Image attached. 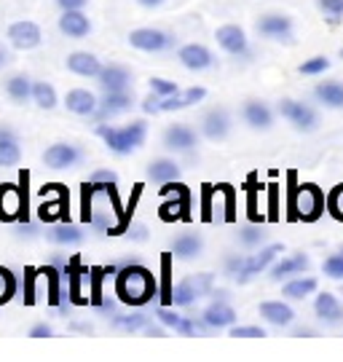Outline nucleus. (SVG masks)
Instances as JSON below:
<instances>
[{"instance_id":"f257e3e1","label":"nucleus","mask_w":343,"mask_h":362,"mask_svg":"<svg viewBox=\"0 0 343 362\" xmlns=\"http://www.w3.org/2000/svg\"><path fill=\"white\" fill-rule=\"evenodd\" d=\"M156 293H158L156 274H151L140 263H127L115 272V298L132 309L151 303Z\"/></svg>"},{"instance_id":"f03ea898","label":"nucleus","mask_w":343,"mask_h":362,"mask_svg":"<svg viewBox=\"0 0 343 362\" xmlns=\"http://www.w3.org/2000/svg\"><path fill=\"white\" fill-rule=\"evenodd\" d=\"M97 134L102 137V143L107 145L115 156H129L132 151H137L145 137H148V124L145 121H132L127 127L115 129L107 124H97Z\"/></svg>"},{"instance_id":"7ed1b4c3","label":"nucleus","mask_w":343,"mask_h":362,"mask_svg":"<svg viewBox=\"0 0 343 362\" xmlns=\"http://www.w3.org/2000/svg\"><path fill=\"white\" fill-rule=\"evenodd\" d=\"M325 209H327V199L322 196V191H319L317 185L303 182V185H298V188H295L293 215L298 220H303V223H314Z\"/></svg>"},{"instance_id":"20e7f679","label":"nucleus","mask_w":343,"mask_h":362,"mask_svg":"<svg viewBox=\"0 0 343 362\" xmlns=\"http://www.w3.org/2000/svg\"><path fill=\"white\" fill-rule=\"evenodd\" d=\"M161 196L169 199V202L161 204V212H158L164 220H188L191 218V191H188L182 182H178V180L164 182Z\"/></svg>"},{"instance_id":"39448f33","label":"nucleus","mask_w":343,"mask_h":362,"mask_svg":"<svg viewBox=\"0 0 343 362\" xmlns=\"http://www.w3.org/2000/svg\"><path fill=\"white\" fill-rule=\"evenodd\" d=\"M0 220L3 223H27V191L16 182L0 185Z\"/></svg>"},{"instance_id":"423d86ee","label":"nucleus","mask_w":343,"mask_h":362,"mask_svg":"<svg viewBox=\"0 0 343 362\" xmlns=\"http://www.w3.org/2000/svg\"><path fill=\"white\" fill-rule=\"evenodd\" d=\"M129 46L145 54H158L172 49L175 38L169 33H164V30H156V27H137V30L129 33Z\"/></svg>"},{"instance_id":"0eeeda50","label":"nucleus","mask_w":343,"mask_h":362,"mask_svg":"<svg viewBox=\"0 0 343 362\" xmlns=\"http://www.w3.org/2000/svg\"><path fill=\"white\" fill-rule=\"evenodd\" d=\"M277 110H279V116H284L290 124H293L295 129L301 132H314L319 124V116L317 110L311 107V105L306 103H298V100H281L277 105Z\"/></svg>"},{"instance_id":"6e6552de","label":"nucleus","mask_w":343,"mask_h":362,"mask_svg":"<svg viewBox=\"0 0 343 362\" xmlns=\"http://www.w3.org/2000/svg\"><path fill=\"white\" fill-rule=\"evenodd\" d=\"M6 38H8V43H11L13 49H19V52H33V49H38L40 43H43V30H40L35 22H30V19H19V22H13V25L8 27Z\"/></svg>"},{"instance_id":"1a4fd4ad","label":"nucleus","mask_w":343,"mask_h":362,"mask_svg":"<svg viewBox=\"0 0 343 362\" xmlns=\"http://www.w3.org/2000/svg\"><path fill=\"white\" fill-rule=\"evenodd\" d=\"M83 161V153H81V148L73 143H54L49 145L46 151H43V164L49 169H73L78 167Z\"/></svg>"},{"instance_id":"9d476101","label":"nucleus","mask_w":343,"mask_h":362,"mask_svg":"<svg viewBox=\"0 0 343 362\" xmlns=\"http://www.w3.org/2000/svg\"><path fill=\"white\" fill-rule=\"evenodd\" d=\"M215 40L223 52H228L231 57H244L250 49V40L239 25H223L215 30Z\"/></svg>"},{"instance_id":"9b49d317","label":"nucleus","mask_w":343,"mask_h":362,"mask_svg":"<svg viewBox=\"0 0 343 362\" xmlns=\"http://www.w3.org/2000/svg\"><path fill=\"white\" fill-rule=\"evenodd\" d=\"M178 59L185 70H193V73H202V70H209V67L215 65L212 52L207 46H202V43H185V46H180Z\"/></svg>"},{"instance_id":"f8f14e48","label":"nucleus","mask_w":343,"mask_h":362,"mask_svg":"<svg viewBox=\"0 0 343 362\" xmlns=\"http://www.w3.org/2000/svg\"><path fill=\"white\" fill-rule=\"evenodd\" d=\"M279 252H284V247H281V245H266L260 252H255L252 258H247L242 274L236 276V282H239V285H244V282H250V279H252L255 274L266 272L268 266L279 258Z\"/></svg>"},{"instance_id":"ddd939ff","label":"nucleus","mask_w":343,"mask_h":362,"mask_svg":"<svg viewBox=\"0 0 343 362\" xmlns=\"http://www.w3.org/2000/svg\"><path fill=\"white\" fill-rule=\"evenodd\" d=\"M257 33L263 38H274V40L293 38V19L287 13H266V16L257 19Z\"/></svg>"},{"instance_id":"4468645a","label":"nucleus","mask_w":343,"mask_h":362,"mask_svg":"<svg viewBox=\"0 0 343 362\" xmlns=\"http://www.w3.org/2000/svg\"><path fill=\"white\" fill-rule=\"evenodd\" d=\"M228 132H231V116L223 107H215V110H209V113L202 118V134L207 140L220 143V140L228 137Z\"/></svg>"},{"instance_id":"2eb2a0df","label":"nucleus","mask_w":343,"mask_h":362,"mask_svg":"<svg viewBox=\"0 0 343 362\" xmlns=\"http://www.w3.org/2000/svg\"><path fill=\"white\" fill-rule=\"evenodd\" d=\"M57 27H59V33H62L64 38H73V40L86 38L91 33V22H89V16L83 13V8H81V11H62Z\"/></svg>"},{"instance_id":"dca6fc26","label":"nucleus","mask_w":343,"mask_h":362,"mask_svg":"<svg viewBox=\"0 0 343 362\" xmlns=\"http://www.w3.org/2000/svg\"><path fill=\"white\" fill-rule=\"evenodd\" d=\"M64 65H67V70H70L73 76H81V78H97L102 73V67H105L100 62V57H94L91 52L67 54Z\"/></svg>"},{"instance_id":"f3484780","label":"nucleus","mask_w":343,"mask_h":362,"mask_svg":"<svg viewBox=\"0 0 343 362\" xmlns=\"http://www.w3.org/2000/svg\"><path fill=\"white\" fill-rule=\"evenodd\" d=\"M64 107L76 116H86L91 118L100 107V100L94 97V91L89 89H70L64 94Z\"/></svg>"},{"instance_id":"a211bd4d","label":"nucleus","mask_w":343,"mask_h":362,"mask_svg":"<svg viewBox=\"0 0 343 362\" xmlns=\"http://www.w3.org/2000/svg\"><path fill=\"white\" fill-rule=\"evenodd\" d=\"M204 322L209 325L212 330H226V327H233L236 325V311H233V306H228L226 300H212L207 309H204Z\"/></svg>"},{"instance_id":"6ab92c4d","label":"nucleus","mask_w":343,"mask_h":362,"mask_svg":"<svg viewBox=\"0 0 343 362\" xmlns=\"http://www.w3.org/2000/svg\"><path fill=\"white\" fill-rule=\"evenodd\" d=\"M242 116L257 132H266L274 127V110L266 103H260V100H247L242 107Z\"/></svg>"},{"instance_id":"aec40b11","label":"nucleus","mask_w":343,"mask_h":362,"mask_svg":"<svg viewBox=\"0 0 343 362\" xmlns=\"http://www.w3.org/2000/svg\"><path fill=\"white\" fill-rule=\"evenodd\" d=\"M22 161V145L11 127H0V167L8 169Z\"/></svg>"},{"instance_id":"412c9836","label":"nucleus","mask_w":343,"mask_h":362,"mask_svg":"<svg viewBox=\"0 0 343 362\" xmlns=\"http://www.w3.org/2000/svg\"><path fill=\"white\" fill-rule=\"evenodd\" d=\"M196 143H199L196 134L188 127H182V124H172L164 132V145L169 151H175V153H191L193 148H196Z\"/></svg>"},{"instance_id":"4be33fe9","label":"nucleus","mask_w":343,"mask_h":362,"mask_svg":"<svg viewBox=\"0 0 343 362\" xmlns=\"http://www.w3.org/2000/svg\"><path fill=\"white\" fill-rule=\"evenodd\" d=\"M314 314H317L319 322H325V325L343 322V306L332 293H319L317 300H314Z\"/></svg>"},{"instance_id":"5701e85b","label":"nucleus","mask_w":343,"mask_h":362,"mask_svg":"<svg viewBox=\"0 0 343 362\" xmlns=\"http://www.w3.org/2000/svg\"><path fill=\"white\" fill-rule=\"evenodd\" d=\"M260 317L266 320V322L277 325V327H290L295 320V311L290 303H284V300H266V303H260Z\"/></svg>"},{"instance_id":"b1692460","label":"nucleus","mask_w":343,"mask_h":362,"mask_svg":"<svg viewBox=\"0 0 343 362\" xmlns=\"http://www.w3.org/2000/svg\"><path fill=\"white\" fill-rule=\"evenodd\" d=\"M97 81H100V86L105 91H129V86H132V73L121 65H105L102 73L97 76Z\"/></svg>"},{"instance_id":"393cba45","label":"nucleus","mask_w":343,"mask_h":362,"mask_svg":"<svg viewBox=\"0 0 343 362\" xmlns=\"http://www.w3.org/2000/svg\"><path fill=\"white\" fill-rule=\"evenodd\" d=\"M46 239L57 247H78L83 242V231H81L78 226H70V223L62 220V223H57V226L46 233Z\"/></svg>"},{"instance_id":"a878e982","label":"nucleus","mask_w":343,"mask_h":362,"mask_svg":"<svg viewBox=\"0 0 343 362\" xmlns=\"http://www.w3.org/2000/svg\"><path fill=\"white\" fill-rule=\"evenodd\" d=\"M204 250V239L196 236V233H182L172 242V255L178 260H193L199 258Z\"/></svg>"},{"instance_id":"bb28decb","label":"nucleus","mask_w":343,"mask_h":362,"mask_svg":"<svg viewBox=\"0 0 343 362\" xmlns=\"http://www.w3.org/2000/svg\"><path fill=\"white\" fill-rule=\"evenodd\" d=\"M180 177V164L175 158H156L148 164V180L151 182H158V185H164V182H172Z\"/></svg>"},{"instance_id":"cd10ccee","label":"nucleus","mask_w":343,"mask_h":362,"mask_svg":"<svg viewBox=\"0 0 343 362\" xmlns=\"http://www.w3.org/2000/svg\"><path fill=\"white\" fill-rule=\"evenodd\" d=\"M6 94H8V100H13L16 105L30 103V100H33V78L22 76V73L8 76L6 78Z\"/></svg>"},{"instance_id":"c85d7f7f","label":"nucleus","mask_w":343,"mask_h":362,"mask_svg":"<svg viewBox=\"0 0 343 362\" xmlns=\"http://www.w3.org/2000/svg\"><path fill=\"white\" fill-rule=\"evenodd\" d=\"M314 97H317L319 105L332 107V110H341L343 107V83H338V81H322L317 89H314Z\"/></svg>"},{"instance_id":"c756f323","label":"nucleus","mask_w":343,"mask_h":362,"mask_svg":"<svg viewBox=\"0 0 343 362\" xmlns=\"http://www.w3.org/2000/svg\"><path fill=\"white\" fill-rule=\"evenodd\" d=\"M308 269V258L306 255H293V258H281L279 263H274L271 269V279L281 282V279H290L295 274H303Z\"/></svg>"},{"instance_id":"7c9ffc66","label":"nucleus","mask_w":343,"mask_h":362,"mask_svg":"<svg viewBox=\"0 0 343 362\" xmlns=\"http://www.w3.org/2000/svg\"><path fill=\"white\" fill-rule=\"evenodd\" d=\"M317 293V279L314 276H295L287 285L281 287V296L290 298V300H303V298L314 296Z\"/></svg>"},{"instance_id":"2f4dec72","label":"nucleus","mask_w":343,"mask_h":362,"mask_svg":"<svg viewBox=\"0 0 343 362\" xmlns=\"http://www.w3.org/2000/svg\"><path fill=\"white\" fill-rule=\"evenodd\" d=\"M202 298V290L196 287L193 279H182L180 285L172 287V306H180V309H188L196 300Z\"/></svg>"},{"instance_id":"473e14b6","label":"nucleus","mask_w":343,"mask_h":362,"mask_svg":"<svg viewBox=\"0 0 343 362\" xmlns=\"http://www.w3.org/2000/svg\"><path fill=\"white\" fill-rule=\"evenodd\" d=\"M132 105L134 103H132V94H129V91H105L100 107L113 118V116H118V113H127Z\"/></svg>"},{"instance_id":"72a5a7b5","label":"nucleus","mask_w":343,"mask_h":362,"mask_svg":"<svg viewBox=\"0 0 343 362\" xmlns=\"http://www.w3.org/2000/svg\"><path fill=\"white\" fill-rule=\"evenodd\" d=\"M33 103L38 105L40 110H54L59 97H57V89L51 86L49 81H33Z\"/></svg>"},{"instance_id":"f704fd0d","label":"nucleus","mask_w":343,"mask_h":362,"mask_svg":"<svg viewBox=\"0 0 343 362\" xmlns=\"http://www.w3.org/2000/svg\"><path fill=\"white\" fill-rule=\"evenodd\" d=\"M64 209H67V202H64V194H59L57 199H51V202H43V204H40L38 218L43 220V223H62V220H67Z\"/></svg>"},{"instance_id":"c9c22d12","label":"nucleus","mask_w":343,"mask_h":362,"mask_svg":"<svg viewBox=\"0 0 343 362\" xmlns=\"http://www.w3.org/2000/svg\"><path fill=\"white\" fill-rule=\"evenodd\" d=\"M115 330H124V333H137V330H145L148 327V317L134 311V314H115L113 322H110Z\"/></svg>"},{"instance_id":"e433bc0d","label":"nucleus","mask_w":343,"mask_h":362,"mask_svg":"<svg viewBox=\"0 0 343 362\" xmlns=\"http://www.w3.org/2000/svg\"><path fill=\"white\" fill-rule=\"evenodd\" d=\"M16 296V276L0 266V306H6Z\"/></svg>"},{"instance_id":"4c0bfd02","label":"nucleus","mask_w":343,"mask_h":362,"mask_svg":"<svg viewBox=\"0 0 343 362\" xmlns=\"http://www.w3.org/2000/svg\"><path fill=\"white\" fill-rule=\"evenodd\" d=\"M40 274L49 279V303L51 306H59V269L51 263V266H46V269H40Z\"/></svg>"},{"instance_id":"58836bf2","label":"nucleus","mask_w":343,"mask_h":362,"mask_svg":"<svg viewBox=\"0 0 343 362\" xmlns=\"http://www.w3.org/2000/svg\"><path fill=\"white\" fill-rule=\"evenodd\" d=\"M325 70H330V59L327 57H311V59H303V65L298 67L301 76H322Z\"/></svg>"},{"instance_id":"ea45409f","label":"nucleus","mask_w":343,"mask_h":362,"mask_svg":"<svg viewBox=\"0 0 343 362\" xmlns=\"http://www.w3.org/2000/svg\"><path fill=\"white\" fill-rule=\"evenodd\" d=\"M327 212H330V218L343 223V182L335 185L330 194H327Z\"/></svg>"},{"instance_id":"a19ab883","label":"nucleus","mask_w":343,"mask_h":362,"mask_svg":"<svg viewBox=\"0 0 343 362\" xmlns=\"http://www.w3.org/2000/svg\"><path fill=\"white\" fill-rule=\"evenodd\" d=\"M153 317L164 325V327H169V330H178L180 322H182V317L175 309H169V306H158V309L153 311Z\"/></svg>"},{"instance_id":"79ce46f5","label":"nucleus","mask_w":343,"mask_h":362,"mask_svg":"<svg viewBox=\"0 0 343 362\" xmlns=\"http://www.w3.org/2000/svg\"><path fill=\"white\" fill-rule=\"evenodd\" d=\"M322 272H325V276L343 282V252H338V255H332V258L325 260V263H322Z\"/></svg>"},{"instance_id":"37998d69","label":"nucleus","mask_w":343,"mask_h":362,"mask_svg":"<svg viewBox=\"0 0 343 362\" xmlns=\"http://www.w3.org/2000/svg\"><path fill=\"white\" fill-rule=\"evenodd\" d=\"M263 236H266L263 228H257V226H244L242 231H239V242H242L244 247H257L263 242Z\"/></svg>"},{"instance_id":"c03bdc74","label":"nucleus","mask_w":343,"mask_h":362,"mask_svg":"<svg viewBox=\"0 0 343 362\" xmlns=\"http://www.w3.org/2000/svg\"><path fill=\"white\" fill-rule=\"evenodd\" d=\"M231 338H266V330L257 325H233Z\"/></svg>"},{"instance_id":"a18cd8bd","label":"nucleus","mask_w":343,"mask_h":362,"mask_svg":"<svg viewBox=\"0 0 343 362\" xmlns=\"http://www.w3.org/2000/svg\"><path fill=\"white\" fill-rule=\"evenodd\" d=\"M151 91H156L158 97H172L180 91V86L175 81H166V78H151Z\"/></svg>"},{"instance_id":"49530a36","label":"nucleus","mask_w":343,"mask_h":362,"mask_svg":"<svg viewBox=\"0 0 343 362\" xmlns=\"http://www.w3.org/2000/svg\"><path fill=\"white\" fill-rule=\"evenodd\" d=\"M317 6L330 16L332 22H338L343 16V0H317Z\"/></svg>"},{"instance_id":"de8ad7c7","label":"nucleus","mask_w":343,"mask_h":362,"mask_svg":"<svg viewBox=\"0 0 343 362\" xmlns=\"http://www.w3.org/2000/svg\"><path fill=\"white\" fill-rule=\"evenodd\" d=\"M180 97H182V105L185 107H191V105H199L207 97V89L204 86H191V89L180 91Z\"/></svg>"},{"instance_id":"09e8293b","label":"nucleus","mask_w":343,"mask_h":362,"mask_svg":"<svg viewBox=\"0 0 343 362\" xmlns=\"http://www.w3.org/2000/svg\"><path fill=\"white\" fill-rule=\"evenodd\" d=\"M91 182H105V185H115L118 182V175H115L113 169H94L89 175Z\"/></svg>"},{"instance_id":"8fccbe9b","label":"nucleus","mask_w":343,"mask_h":362,"mask_svg":"<svg viewBox=\"0 0 343 362\" xmlns=\"http://www.w3.org/2000/svg\"><path fill=\"white\" fill-rule=\"evenodd\" d=\"M142 110H145L148 116H156V113H161V97H158L156 91H151V94L142 100Z\"/></svg>"},{"instance_id":"3c124183","label":"nucleus","mask_w":343,"mask_h":362,"mask_svg":"<svg viewBox=\"0 0 343 362\" xmlns=\"http://www.w3.org/2000/svg\"><path fill=\"white\" fill-rule=\"evenodd\" d=\"M193 282H196V287L202 290V296H209V293L215 290V285H212V274H209V272L196 274V276H193Z\"/></svg>"},{"instance_id":"603ef678","label":"nucleus","mask_w":343,"mask_h":362,"mask_svg":"<svg viewBox=\"0 0 343 362\" xmlns=\"http://www.w3.org/2000/svg\"><path fill=\"white\" fill-rule=\"evenodd\" d=\"M244 263H247V258H242V255H231L228 260H226V274H231V276H239L244 269Z\"/></svg>"},{"instance_id":"864d4df0","label":"nucleus","mask_w":343,"mask_h":362,"mask_svg":"<svg viewBox=\"0 0 343 362\" xmlns=\"http://www.w3.org/2000/svg\"><path fill=\"white\" fill-rule=\"evenodd\" d=\"M129 236H132L134 242H145V239H148V226H145V223H132V226H129Z\"/></svg>"},{"instance_id":"5fc2aeb1","label":"nucleus","mask_w":343,"mask_h":362,"mask_svg":"<svg viewBox=\"0 0 343 362\" xmlns=\"http://www.w3.org/2000/svg\"><path fill=\"white\" fill-rule=\"evenodd\" d=\"M62 11H81V8H86V3L89 0H54Z\"/></svg>"},{"instance_id":"6e6d98bb","label":"nucleus","mask_w":343,"mask_h":362,"mask_svg":"<svg viewBox=\"0 0 343 362\" xmlns=\"http://www.w3.org/2000/svg\"><path fill=\"white\" fill-rule=\"evenodd\" d=\"M51 336H54V330H51V325H46V322L35 325V327L30 330V338H51Z\"/></svg>"},{"instance_id":"4d7b16f0","label":"nucleus","mask_w":343,"mask_h":362,"mask_svg":"<svg viewBox=\"0 0 343 362\" xmlns=\"http://www.w3.org/2000/svg\"><path fill=\"white\" fill-rule=\"evenodd\" d=\"M145 336H148V338H164V327L148 325V327H145Z\"/></svg>"},{"instance_id":"13d9d810","label":"nucleus","mask_w":343,"mask_h":362,"mask_svg":"<svg viewBox=\"0 0 343 362\" xmlns=\"http://www.w3.org/2000/svg\"><path fill=\"white\" fill-rule=\"evenodd\" d=\"M317 333L314 330H308V327H301V330H295V338H314Z\"/></svg>"},{"instance_id":"bf43d9fd","label":"nucleus","mask_w":343,"mask_h":362,"mask_svg":"<svg viewBox=\"0 0 343 362\" xmlns=\"http://www.w3.org/2000/svg\"><path fill=\"white\" fill-rule=\"evenodd\" d=\"M137 3H140V6H145V8H158L164 0H137Z\"/></svg>"},{"instance_id":"052dcab7","label":"nucleus","mask_w":343,"mask_h":362,"mask_svg":"<svg viewBox=\"0 0 343 362\" xmlns=\"http://www.w3.org/2000/svg\"><path fill=\"white\" fill-rule=\"evenodd\" d=\"M6 65H8V52H6L3 46H0V70H3Z\"/></svg>"},{"instance_id":"680f3d73","label":"nucleus","mask_w":343,"mask_h":362,"mask_svg":"<svg viewBox=\"0 0 343 362\" xmlns=\"http://www.w3.org/2000/svg\"><path fill=\"white\" fill-rule=\"evenodd\" d=\"M338 252H343V247H341V250H338Z\"/></svg>"}]
</instances>
